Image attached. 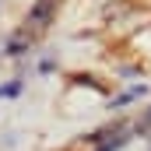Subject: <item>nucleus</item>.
Listing matches in <instances>:
<instances>
[{
    "label": "nucleus",
    "instance_id": "2",
    "mask_svg": "<svg viewBox=\"0 0 151 151\" xmlns=\"http://www.w3.org/2000/svg\"><path fill=\"white\" fill-rule=\"evenodd\" d=\"M127 144V127H116L113 134H106V141L99 144V151H116V148H123Z\"/></svg>",
    "mask_w": 151,
    "mask_h": 151
},
{
    "label": "nucleus",
    "instance_id": "4",
    "mask_svg": "<svg viewBox=\"0 0 151 151\" xmlns=\"http://www.w3.org/2000/svg\"><path fill=\"white\" fill-rule=\"evenodd\" d=\"M137 130H141V134H151V113L144 116V119H141V123H137Z\"/></svg>",
    "mask_w": 151,
    "mask_h": 151
},
{
    "label": "nucleus",
    "instance_id": "3",
    "mask_svg": "<svg viewBox=\"0 0 151 151\" xmlns=\"http://www.w3.org/2000/svg\"><path fill=\"white\" fill-rule=\"evenodd\" d=\"M7 49H11V53H21V49H25V39H21V35L11 39V42H7Z\"/></svg>",
    "mask_w": 151,
    "mask_h": 151
},
{
    "label": "nucleus",
    "instance_id": "1",
    "mask_svg": "<svg viewBox=\"0 0 151 151\" xmlns=\"http://www.w3.org/2000/svg\"><path fill=\"white\" fill-rule=\"evenodd\" d=\"M56 4H60V0H39L35 7H32V14H28V25H32V32H42V28L49 25V18H53Z\"/></svg>",
    "mask_w": 151,
    "mask_h": 151
}]
</instances>
